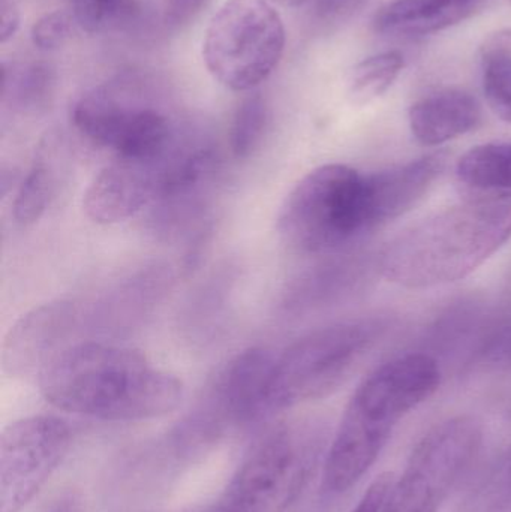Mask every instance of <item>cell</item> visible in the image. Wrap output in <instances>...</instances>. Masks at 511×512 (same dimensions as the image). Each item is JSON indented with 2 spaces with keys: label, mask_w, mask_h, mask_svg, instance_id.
Returning <instances> with one entry per match:
<instances>
[{
  "label": "cell",
  "mask_w": 511,
  "mask_h": 512,
  "mask_svg": "<svg viewBox=\"0 0 511 512\" xmlns=\"http://www.w3.org/2000/svg\"><path fill=\"white\" fill-rule=\"evenodd\" d=\"M483 92L492 113L511 125V53H480Z\"/></svg>",
  "instance_id": "cell-25"
},
{
  "label": "cell",
  "mask_w": 511,
  "mask_h": 512,
  "mask_svg": "<svg viewBox=\"0 0 511 512\" xmlns=\"http://www.w3.org/2000/svg\"><path fill=\"white\" fill-rule=\"evenodd\" d=\"M269 111L263 96L254 93L237 108L230 131V149L236 159H248L263 141Z\"/></svg>",
  "instance_id": "cell-24"
},
{
  "label": "cell",
  "mask_w": 511,
  "mask_h": 512,
  "mask_svg": "<svg viewBox=\"0 0 511 512\" xmlns=\"http://www.w3.org/2000/svg\"><path fill=\"white\" fill-rule=\"evenodd\" d=\"M65 161V147L59 138H47L38 147L32 165L18 186L12 203V213L18 224L27 227L45 215L56 198L60 179L65 171Z\"/></svg>",
  "instance_id": "cell-18"
},
{
  "label": "cell",
  "mask_w": 511,
  "mask_h": 512,
  "mask_svg": "<svg viewBox=\"0 0 511 512\" xmlns=\"http://www.w3.org/2000/svg\"><path fill=\"white\" fill-rule=\"evenodd\" d=\"M456 176L479 191H511V143L473 147L459 159Z\"/></svg>",
  "instance_id": "cell-21"
},
{
  "label": "cell",
  "mask_w": 511,
  "mask_h": 512,
  "mask_svg": "<svg viewBox=\"0 0 511 512\" xmlns=\"http://www.w3.org/2000/svg\"><path fill=\"white\" fill-rule=\"evenodd\" d=\"M324 427L312 418L267 430L246 454L213 512H287L323 456Z\"/></svg>",
  "instance_id": "cell-5"
},
{
  "label": "cell",
  "mask_w": 511,
  "mask_h": 512,
  "mask_svg": "<svg viewBox=\"0 0 511 512\" xmlns=\"http://www.w3.org/2000/svg\"><path fill=\"white\" fill-rule=\"evenodd\" d=\"M135 0H72L75 23L89 33L107 32L134 15Z\"/></svg>",
  "instance_id": "cell-26"
},
{
  "label": "cell",
  "mask_w": 511,
  "mask_h": 512,
  "mask_svg": "<svg viewBox=\"0 0 511 512\" xmlns=\"http://www.w3.org/2000/svg\"><path fill=\"white\" fill-rule=\"evenodd\" d=\"M509 2H510V6H511V0H509Z\"/></svg>",
  "instance_id": "cell-34"
},
{
  "label": "cell",
  "mask_w": 511,
  "mask_h": 512,
  "mask_svg": "<svg viewBox=\"0 0 511 512\" xmlns=\"http://www.w3.org/2000/svg\"><path fill=\"white\" fill-rule=\"evenodd\" d=\"M395 480L396 475L393 472H384L380 477L375 478L368 490L363 493L362 499L350 512H383Z\"/></svg>",
  "instance_id": "cell-29"
},
{
  "label": "cell",
  "mask_w": 511,
  "mask_h": 512,
  "mask_svg": "<svg viewBox=\"0 0 511 512\" xmlns=\"http://www.w3.org/2000/svg\"><path fill=\"white\" fill-rule=\"evenodd\" d=\"M371 268L365 255L335 256L293 280L282 307L288 313H305L341 303L365 288Z\"/></svg>",
  "instance_id": "cell-14"
},
{
  "label": "cell",
  "mask_w": 511,
  "mask_h": 512,
  "mask_svg": "<svg viewBox=\"0 0 511 512\" xmlns=\"http://www.w3.org/2000/svg\"><path fill=\"white\" fill-rule=\"evenodd\" d=\"M488 328L482 301L477 298H462L450 304L429 325L425 334V345L429 349L426 354L434 352V358L435 354L449 357L470 345L471 355H476Z\"/></svg>",
  "instance_id": "cell-19"
},
{
  "label": "cell",
  "mask_w": 511,
  "mask_h": 512,
  "mask_svg": "<svg viewBox=\"0 0 511 512\" xmlns=\"http://www.w3.org/2000/svg\"><path fill=\"white\" fill-rule=\"evenodd\" d=\"M53 69L44 63H9L2 69V101L21 114L44 111L53 98Z\"/></svg>",
  "instance_id": "cell-20"
},
{
  "label": "cell",
  "mask_w": 511,
  "mask_h": 512,
  "mask_svg": "<svg viewBox=\"0 0 511 512\" xmlns=\"http://www.w3.org/2000/svg\"><path fill=\"white\" fill-rule=\"evenodd\" d=\"M183 134L176 146L161 158L116 156L111 164L105 165L84 192L83 209L87 218L95 224L114 225L152 206L161 192Z\"/></svg>",
  "instance_id": "cell-11"
},
{
  "label": "cell",
  "mask_w": 511,
  "mask_h": 512,
  "mask_svg": "<svg viewBox=\"0 0 511 512\" xmlns=\"http://www.w3.org/2000/svg\"><path fill=\"white\" fill-rule=\"evenodd\" d=\"M284 21L272 0H227L206 29L203 59L209 74L233 92H249L284 56Z\"/></svg>",
  "instance_id": "cell-7"
},
{
  "label": "cell",
  "mask_w": 511,
  "mask_h": 512,
  "mask_svg": "<svg viewBox=\"0 0 511 512\" xmlns=\"http://www.w3.org/2000/svg\"><path fill=\"white\" fill-rule=\"evenodd\" d=\"M446 162L444 153H432L378 173L366 174L372 231L414 209L431 191Z\"/></svg>",
  "instance_id": "cell-13"
},
{
  "label": "cell",
  "mask_w": 511,
  "mask_h": 512,
  "mask_svg": "<svg viewBox=\"0 0 511 512\" xmlns=\"http://www.w3.org/2000/svg\"><path fill=\"white\" fill-rule=\"evenodd\" d=\"M20 27V12L15 8L14 3L2 2V15H0V39L3 44L14 38Z\"/></svg>",
  "instance_id": "cell-31"
},
{
  "label": "cell",
  "mask_w": 511,
  "mask_h": 512,
  "mask_svg": "<svg viewBox=\"0 0 511 512\" xmlns=\"http://www.w3.org/2000/svg\"><path fill=\"white\" fill-rule=\"evenodd\" d=\"M84 306L56 300L24 313L3 340L2 366L11 376H38L45 366L72 345L84 328Z\"/></svg>",
  "instance_id": "cell-12"
},
{
  "label": "cell",
  "mask_w": 511,
  "mask_h": 512,
  "mask_svg": "<svg viewBox=\"0 0 511 512\" xmlns=\"http://www.w3.org/2000/svg\"><path fill=\"white\" fill-rule=\"evenodd\" d=\"M371 231L366 174L348 165L309 171L279 210V236L302 254H333Z\"/></svg>",
  "instance_id": "cell-6"
},
{
  "label": "cell",
  "mask_w": 511,
  "mask_h": 512,
  "mask_svg": "<svg viewBox=\"0 0 511 512\" xmlns=\"http://www.w3.org/2000/svg\"><path fill=\"white\" fill-rule=\"evenodd\" d=\"M209 0H167V18L182 24L194 18Z\"/></svg>",
  "instance_id": "cell-30"
},
{
  "label": "cell",
  "mask_w": 511,
  "mask_h": 512,
  "mask_svg": "<svg viewBox=\"0 0 511 512\" xmlns=\"http://www.w3.org/2000/svg\"><path fill=\"white\" fill-rule=\"evenodd\" d=\"M71 442V427L53 415L9 424L0 436V512L23 511L59 468Z\"/></svg>",
  "instance_id": "cell-10"
},
{
  "label": "cell",
  "mask_w": 511,
  "mask_h": 512,
  "mask_svg": "<svg viewBox=\"0 0 511 512\" xmlns=\"http://www.w3.org/2000/svg\"><path fill=\"white\" fill-rule=\"evenodd\" d=\"M474 357L489 366H511V313L488 328Z\"/></svg>",
  "instance_id": "cell-28"
},
{
  "label": "cell",
  "mask_w": 511,
  "mask_h": 512,
  "mask_svg": "<svg viewBox=\"0 0 511 512\" xmlns=\"http://www.w3.org/2000/svg\"><path fill=\"white\" fill-rule=\"evenodd\" d=\"M191 512H213V508L212 507L203 508V510H195V511H191Z\"/></svg>",
  "instance_id": "cell-33"
},
{
  "label": "cell",
  "mask_w": 511,
  "mask_h": 512,
  "mask_svg": "<svg viewBox=\"0 0 511 512\" xmlns=\"http://www.w3.org/2000/svg\"><path fill=\"white\" fill-rule=\"evenodd\" d=\"M272 2L285 6V8H297V6L305 5L309 0H272Z\"/></svg>",
  "instance_id": "cell-32"
},
{
  "label": "cell",
  "mask_w": 511,
  "mask_h": 512,
  "mask_svg": "<svg viewBox=\"0 0 511 512\" xmlns=\"http://www.w3.org/2000/svg\"><path fill=\"white\" fill-rule=\"evenodd\" d=\"M74 24H77L74 15L69 14L68 11L57 9V11L47 12L33 24L30 32L32 44L44 53L59 50L71 38Z\"/></svg>",
  "instance_id": "cell-27"
},
{
  "label": "cell",
  "mask_w": 511,
  "mask_h": 512,
  "mask_svg": "<svg viewBox=\"0 0 511 512\" xmlns=\"http://www.w3.org/2000/svg\"><path fill=\"white\" fill-rule=\"evenodd\" d=\"M477 418L458 415L435 424L417 442L383 512H438L482 447Z\"/></svg>",
  "instance_id": "cell-8"
},
{
  "label": "cell",
  "mask_w": 511,
  "mask_h": 512,
  "mask_svg": "<svg viewBox=\"0 0 511 512\" xmlns=\"http://www.w3.org/2000/svg\"><path fill=\"white\" fill-rule=\"evenodd\" d=\"M170 280V270L159 265L128 277L104 297L84 307L87 330L95 334H114L134 327L155 306Z\"/></svg>",
  "instance_id": "cell-15"
},
{
  "label": "cell",
  "mask_w": 511,
  "mask_h": 512,
  "mask_svg": "<svg viewBox=\"0 0 511 512\" xmlns=\"http://www.w3.org/2000/svg\"><path fill=\"white\" fill-rule=\"evenodd\" d=\"M408 123L417 143L437 147L479 128L482 108L471 93L444 89L411 105Z\"/></svg>",
  "instance_id": "cell-16"
},
{
  "label": "cell",
  "mask_w": 511,
  "mask_h": 512,
  "mask_svg": "<svg viewBox=\"0 0 511 512\" xmlns=\"http://www.w3.org/2000/svg\"><path fill=\"white\" fill-rule=\"evenodd\" d=\"M404 68V54L396 50L368 57L354 66L348 84V96L354 104H369L395 84Z\"/></svg>",
  "instance_id": "cell-22"
},
{
  "label": "cell",
  "mask_w": 511,
  "mask_h": 512,
  "mask_svg": "<svg viewBox=\"0 0 511 512\" xmlns=\"http://www.w3.org/2000/svg\"><path fill=\"white\" fill-rule=\"evenodd\" d=\"M456 512H511V447L477 480Z\"/></svg>",
  "instance_id": "cell-23"
},
{
  "label": "cell",
  "mask_w": 511,
  "mask_h": 512,
  "mask_svg": "<svg viewBox=\"0 0 511 512\" xmlns=\"http://www.w3.org/2000/svg\"><path fill=\"white\" fill-rule=\"evenodd\" d=\"M486 0H395L374 18L381 35L425 36L443 32L476 15Z\"/></svg>",
  "instance_id": "cell-17"
},
{
  "label": "cell",
  "mask_w": 511,
  "mask_h": 512,
  "mask_svg": "<svg viewBox=\"0 0 511 512\" xmlns=\"http://www.w3.org/2000/svg\"><path fill=\"white\" fill-rule=\"evenodd\" d=\"M72 122L83 137L119 158H161L182 135L164 111L119 84L84 93L72 108Z\"/></svg>",
  "instance_id": "cell-9"
},
{
  "label": "cell",
  "mask_w": 511,
  "mask_h": 512,
  "mask_svg": "<svg viewBox=\"0 0 511 512\" xmlns=\"http://www.w3.org/2000/svg\"><path fill=\"white\" fill-rule=\"evenodd\" d=\"M54 408L105 421H143L179 408L183 384L140 352L107 342L72 343L38 375Z\"/></svg>",
  "instance_id": "cell-1"
},
{
  "label": "cell",
  "mask_w": 511,
  "mask_h": 512,
  "mask_svg": "<svg viewBox=\"0 0 511 512\" xmlns=\"http://www.w3.org/2000/svg\"><path fill=\"white\" fill-rule=\"evenodd\" d=\"M511 239V198L443 210L387 243L377 271L407 289L449 285L470 276Z\"/></svg>",
  "instance_id": "cell-3"
},
{
  "label": "cell",
  "mask_w": 511,
  "mask_h": 512,
  "mask_svg": "<svg viewBox=\"0 0 511 512\" xmlns=\"http://www.w3.org/2000/svg\"><path fill=\"white\" fill-rule=\"evenodd\" d=\"M392 327L368 316L318 328L275 355L266 390L267 420L338 390Z\"/></svg>",
  "instance_id": "cell-4"
},
{
  "label": "cell",
  "mask_w": 511,
  "mask_h": 512,
  "mask_svg": "<svg viewBox=\"0 0 511 512\" xmlns=\"http://www.w3.org/2000/svg\"><path fill=\"white\" fill-rule=\"evenodd\" d=\"M437 358L411 352L369 373L354 391L324 457L321 495L350 492L374 466L398 424L440 388Z\"/></svg>",
  "instance_id": "cell-2"
}]
</instances>
